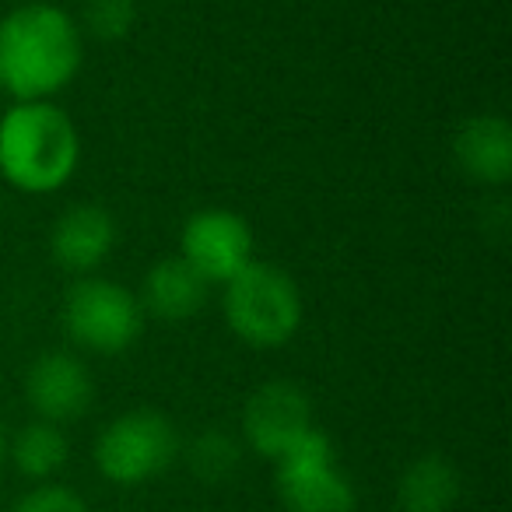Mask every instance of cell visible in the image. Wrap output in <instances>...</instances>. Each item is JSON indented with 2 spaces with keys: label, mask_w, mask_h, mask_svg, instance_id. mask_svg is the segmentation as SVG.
<instances>
[{
  "label": "cell",
  "mask_w": 512,
  "mask_h": 512,
  "mask_svg": "<svg viewBox=\"0 0 512 512\" xmlns=\"http://www.w3.org/2000/svg\"><path fill=\"white\" fill-rule=\"evenodd\" d=\"M239 460H242L239 442L228 432H221V428H207V432H200L186 446V467L193 470V477H200L207 484L228 481L239 470Z\"/></svg>",
  "instance_id": "9a60e30c"
},
{
  "label": "cell",
  "mask_w": 512,
  "mask_h": 512,
  "mask_svg": "<svg viewBox=\"0 0 512 512\" xmlns=\"http://www.w3.org/2000/svg\"><path fill=\"white\" fill-rule=\"evenodd\" d=\"M274 488L285 512H355V484L337 467L327 432L313 428L295 449L274 463Z\"/></svg>",
  "instance_id": "8992f818"
},
{
  "label": "cell",
  "mask_w": 512,
  "mask_h": 512,
  "mask_svg": "<svg viewBox=\"0 0 512 512\" xmlns=\"http://www.w3.org/2000/svg\"><path fill=\"white\" fill-rule=\"evenodd\" d=\"M0 113H4V109H0Z\"/></svg>",
  "instance_id": "d6986e66"
},
{
  "label": "cell",
  "mask_w": 512,
  "mask_h": 512,
  "mask_svg": "<svg viewBox=\"0 0 512 512\" xmlns=\"http://www.w3.org/2000/svg\"><path fill=\"white\" fill-rule=\"evenodd\" d=\"M137 25V0H85L81 4V36L99 43H120Z\"/></svg>",
  "instance_id": "2e32d148"
},
{
  "label": "cell",
  "mask_w": 512,
  "mask_h": 512,
  "mask_svg": "<svg viewBox=\"0 0 512 512\" xmlns=\"http://www.w3.org/2000/svg\"><path fill=\"white\" fill-rule=\"evenodd\" d=\"M116 246V218L102 204H74L50 232L53 264L71 274H92Z\"/></svg>",
  "instance_id": "30bf717a"
},
{
  "label": "cell",
  "mask_w": 512,
  "mask_h": 512,
  "mask_svg": "<svg viewBox=\"0 0 512 512\" xmlns=\"http://www.w3.org/2000/svg\"><path fill=\"white\" fill-rule=\"evenodd\" d=\"M25 400L39 421L67 425L92 407L95 383L88 365L71 351H46L25 372Z\"/></svg>",
  "instance_id": "9c48e42d"
},
{
  "label": "cell",
  "mask_w": 512,
  "mask_h": 512,
  "mask_svg": "<svg viewBox=\"0 0 512 512\" xmlns=\"http://www.w3.org/2000/svg\"><path fill=\"white\" fill-rule=\"evenodd\" d=\"M11 512H88L85 498L64 484H39L29 495H22Z\"/></svg>",
  "instance_id": "e0dca14e"
},
{
  "label": "cell",
  "mask_w": 512,
  "mask_h": 512,
  "mask_svg": "<svg viewBox=\"0 0 512 512\" xmlns=\"http://www.w3.org/2000/svg\"><path fill=\"white\" fill-rule=\"evenodd\" d=\"M67 435L53 421H29L18 428V435L11 439V460L32 481H50L60 467L67 463Z\"/></svg>",
  "instance_id": "5bb4252c"
},
{
  "label": "cell",
  "mask_w": 512,
  "mask_h": 512,
  "mask_svg": "<svg viewBox=\"0 0 512 512\" xmlns=\"http://www.w3.org/2000/svg\"><path fill=\"white\" fill-rule=\"evenodd\" d=\"M313 428V400L288 379L256 386L242 407V439L253 453L274 463L299 446Z\"/></svg>",
  "instance_id": "ba28073f"
},
{
  "label": "cell",
  "mask_w": 512,
  "mask_h": 512,
  "mask_svg": "<svg viewBox=\"0 0 512 512\" xmlns=\"http://www.w3.org/2000/svg\"><path fill=\"white\" fill-rule=\"evenodd\" d=\"M225 288V323L249 348H281L302 323V292L288 271L253 260Z\"/></svg>",
  "instance_id": "3957f363"
},
{
  "label": "cell",
  "mask_w": 512,
  "mask_h": 512,
  "mask_svg": "<svg viewBox=\"0 0 512 512\" xmlns=\"http://www.w3.org/2000/svg\"><path fill=\"white\" fill-rule=\"evenodd\" d=\"M81 137L53 102H15L0 113V176L22 193H53L74 176Z\"/></svg>",
  "instance_id": "7a4b0ae2"
},
{
  "label": "cell",
  "mask_w": 512,
  "mask_h": 512,
  "mask_svg": "<svg viewBox=\"0 0 512 512\" xmlns=\"http://www.w3.org/2000/svg\"><path fill=\"white\" fill-rule=\"evenodd\" d=\"M64 327L74 344L95 355H120L141 337L144 309L130 288L106 278H78L67 288Z\"/></svg>",
  "instance_id": "5b68a950"
},
{
  "label": "cell",
  "mask_w": 512,
  "mask_h": 512,
  "mask_svg": "<svg viewBox=\"0 0 512 512\" xmlns=\"http://www.w3.org/2000/svg\"><path fill=\"white\" fill-rule=\"evenodd\" d=\"M207 281L186 264L183 256H165L144 274V285H141V302L144 313L158 316V320H169V323H179V320H190L204 309L207 302Z\"/></svg>",
  "instance_id": "7c38bea8"
},
{
  "label": "cell",
  "mask_w": 512,
  "mask_h": 512,
  "mask_svg": "<svg viewBox=\"0 0 512 512\" xmlns=\"http://www.w3.org/2000/svg\"><path fill=\"white\" fill-rule=\"evenodd\" d=\"M179 249L207 285H228L242 267L253 264V228L228 207H204L186 218Z\"/></svg>",
  "instance_id": "52a82bcc"
},
{
  "label": "cell",
  "mask_w": 512,
  "mask_h": 512,
  "mask_svg": "<svg viewBox=\"0 0 512 512\" xmlns=\"http://www.w3.org/2000/svg\"><path fill=\"white\" fill-rule=\"evenodd\" d=\"M453 158L467 179L502 186L512 176V127L505 116H467L453 134Z\"/></svg>",
  "instance_id": "8fae6325"
},
{
  "label": "cell",
  "mask_w": 512,
  "mask_h": 512,
  "mask_svg": "<svg viewBox=\"0 0 512 512\" xmlns=\"http://www.w3.org/2000/svg\"><path fill=\"white\" fill-rule=\"evenodd\" d=\"M397 498L404 512H449L460 498V470L439 453L418 456L400 474Z\"/></svg>",
  "instance_id": "4fadbf2b"
},
{
  "label": "cell",
  "mask_w": 512,
  "mask_h": 512,
  "mask_svg": "<svg viewBox=\"0 0 512 512\" xmlns=\"http://www.w3.org/2000/svg\"><path fill=\"white\" fill-rule=\"evenodd\" d=\"M4 453H8V439H4V428H0V460H4Z\"/></svg>",
  "instance_id": "ac0fdd59"
},
{
  "label": "cell",
  "mask_w": 512,
  "mask_h": 512,
  "mask_svg": "<svg viewBox=\"0 0 512 512\" xmlns=\"http://www.w3.org/2000/svg\"><path fill=\"white\" fill-rule=\"evenodd\" d=\"M85 36L57 4H22L0 18V88L18 102H50L81 71Z\"/></svg>",
  "instance_id": "6da1fadb"
},
{
  "label": "cell",
  "mask_w": 512,
  "mask_h": 512,
  "mask_svg": "<svg viewBox=\"0 0 512 512\" xmlns=\"http://www.w3.org/2000/svg\"><path fill=\"white\" fill-rule=\"evenodd\" d=\"M179 456V432L155 407H134V411L113 418L102 428L95 442V467L113 484H144L165 474Z\"/></svg>",
  "instance_id": "277c9868"
}]
</instances>
